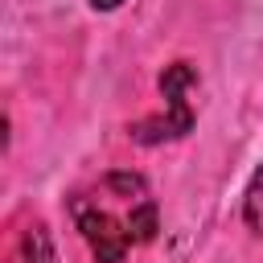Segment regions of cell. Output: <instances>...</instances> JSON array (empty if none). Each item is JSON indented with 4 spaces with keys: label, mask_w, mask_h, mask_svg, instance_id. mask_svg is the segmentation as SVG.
Segmentation results:
<instances>
[{
    "label": "cell",
    "mask_w": 263,
    "mask_h": 263,
    "mask_svg": "<svg viewBox=\"0 0 263 263\" xmlns=\"http://www.w3.org/2000/svg\"><path fill=\"white\" fill-rule=\"evenodd\" d=\"M70 218L95 263H123L140 242H152L160 230L156 201L140 173H107L90 189L70 197Z\"/></svg>",
    "instance_id": "obj_1"
},
{
    "label": "cell",
    "mask_w": 263,
    "mask_h": 263,
    "mask_svg": "<svg viewBox=\"0 0 263 263\" xmlns=\"http://www.w3.org/2000/svg\"><path fill=\"white\" fill-rule=\"evenodd\" d=\"M197 82V70L189 62H173L164 74H160V95L168 99V115H156V119H140L132 127V140L140 144H164V140H177L185 132H193V107H189V86Z\"/></svg>",
    "instance_id": "obj_2"
},
{
    "label": "cell",
    "mask_w": 263,
    "mask_h": 263,
    "mask_svg": "<svg viewBox=\"0 0 263 263\" xmlns=\"http://www.w3.org/2000/svg\"><path fill=\"white\" fill-rule=\"evenodd\" d=\"M8 263H58V251H53V238L41 222L25 226L8 251Z\"/></svg>",
    "instance_id": "obj_3"
},
{
    "label": "cell",
    "mask_w": 263,
    "mask_h": 263,
    "mask_svg": "<svg viewBox=\"0 0 263 263\" xmlns=\"http://www.w3.org/2000/svg\"><path fill=\"white\" fill-rule=\"evenodd\" d=\"M242 218H247V226L263 238V168L251 177V185H247V197H242Z\"/></svg>",
    "instance_id": "obj_4"
},
{
    "label": "cell",
    "mask_w": 263,
    "mask_h": 263,
    "mask_svg": "<svg viewBox=\"0 0 263 263\" xmlns=\"http://www.w3.org/2000/svg\"><path fill=\"white\" fill-rule=\"evenodd\" d=\"M119 4H123V0H90V8H95V12H115Z\"/></svg>",
    "instance_id": "obj_5"
}]
</instances>
